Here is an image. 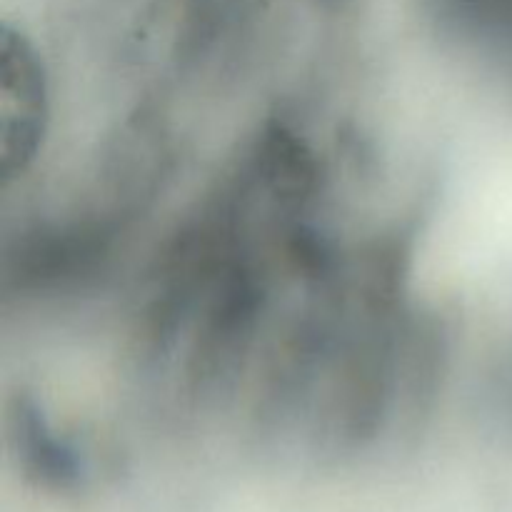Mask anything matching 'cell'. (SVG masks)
Masks as SVG:
<instances>
[{"label":"cell","instance_id":"1","mask_svg":"<svg viewBox=\"0 0 512 512\" xmlns=\"http://www.w3.org/2000/svg\"><path fill=\"white\" fill-rule=\"evenodd\" d=\"M0 45V153L3 175L13 180L33 165L48 125V85L43 63L28 38L3 28Z\"/></svg>","mask_w":512,"mask_h":512}]
</instances>
